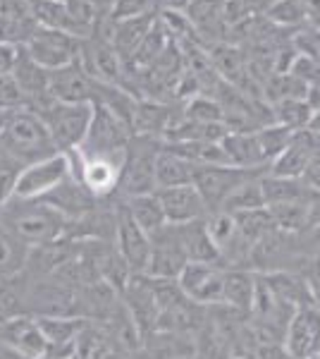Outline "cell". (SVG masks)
<instances>
[{
    "label": "cell",
    "instance_id": "30bf717a",
    "mask_svg": "<svg viewBox=\"0 0 320 359\" xmlns=\"http://www.w3.org/2000/svg\"><path fill=\"white\" fill-rule=\"evenodd\" d=\"M267 170H244V168L235 165H208V168H196L194 175V187L201 194L203 204L208 206V211H220L223 201L235 192L244 180L253 175H263Z\"/></svg>",
    "mask_w": 320,
    "mask_h": 359
},
{
    "label": "cell",
    "instance_id": "ffe728a7",
    "mask_svg": "<svg viewBox=\"0 0 320 359\" xmlns=\"http://www.w3.org/2000/svg\"><path fill=\"white\" fill-rule=\"evenodd\" d=\"M134 357L144 359H196L194 335L170 333V331H151L144 335L141 350Z\"/></svg>",
    "mask_w": 320,
    "mask_h": 359
},
{
    "label": "cell",
    "instance_id": "e575fe53",
    "mask_svg": "<svg viewBox=\"0 0 320 359\" xmlns=\"http://www.w3.org/2000/svg\"><path fill=\"white\" fill-rule=\"evenodd\" d=\"M311 106L306 98H284V101L272 103V123L289 127V130H306L311 123Z\"/></svg>",
    "mask_w": 320,
    "mask_h": 359
},
{
    "label": "cell",
    "instance_id": "7dc6e473",
    "mask_svg": "<svg viewBox=\"0 0 320 359\" xmlns=\"http://www.w3.org/2000/svg\"><path fill=\"white\" fill-rule=\"evenodd\" d=\"M306 262H308L306 278H308V280H313V283H320V254H318V257L306 259Z\"/></svg>",
    "mask_w": 320,
    "mask_h": 359
},
{
    "label": "cell",
    "instance_id": "74e56055",
    "mask_svg": "<svg viewBox=\"0 0 320 359\" xmlns=\"http://www.w3.org/2000/svg\"><path fill=\"white\" fill-rule=\"evenodd\" d=\"M265 17L275 27H296L306 22L299 0H272L265 8Z\"/></svg>",
    "mask_w": 320,
    "mask_h": 359
},
{
    "label": "cell",
    "instance_id": "7a4b0ae2",
    "mask_svg": "<svg viewBox=\"0 0 320 359\" xmlns=\"http://www.w3.org/2000/svg\"><path fill=\"white\" fill-rule=\"evenodd\" d=\"M0 223L13 233L17 240H22L27 247L48 245V242L65 240L67 218H62L55 208L43 204L41 199L25 201L10 199L0 208Z\"/></svg>",
    "mask_w": 320,
    "mask_h": 359
},
{
    "label": "cell",
    "instance_id": "db71d44e",
    "mask_svg": "<svg viewBox=\"0 0 320 359\" xmlns=\"http://www.w3.org/2000/svg\"><path fill=\"white\" fill-rule=\"evenodd\" d=\"M0 285H3V283H0Z\"/></svg>",
    "mask_w": 320,
    "mask_h": 359
},
{
    "label": "cell",
    "instance_id": "681fc988",
    "mask_svg": "<svg viewBox=\"0 0 320 359\" xmlns=\"http://www.w3.org/2000/svg\"><path fill=\"white\" fill-rule=\"evenodd\" d=\"M103 359H137L134 355H130V352H120V350H110Z\"/></svg>",
    "mask_w": 320,
    "mask_h": 359
},
{
    "label": "cell",
    "instance_id": "6da1fadb",
    "mask_svg": "<svg viewBox=\"0 0 320 359\" xmlns=\"http://www.w3.org/2000/svg\"><path fill=\"white\" fill-rule=\"evenodd\" d=\"M0 149L20 168L60 154L46 123L29 108L0 113Z\"/></svg>",
    "mask_w": 320,
    "mask_h": 359
},
{
    "label": "cell",
    "instance_id": "4fadbf2b",
    "mask_svg": "<svg viewBox=\"0 0 320 359\" xmlns=\"http://www.w3.org/2000/svg\"><path fill=\"white\" fill-rule=\"evenodd\" d=\"M115 249L130 264L132 273H146L151 259V237L134 223L125 201H118V230H115Z\"/></svg>",
    "mask_w": 320,
    "mask_h": 359
},
{
    "label": "cell",
    "instance_id": "52a82bcc",
    "mask_svg": "<svg viewBox=\"0 0 320 359\" xmlns=\"http://www.w3.org/2000/svg\"><path fill=\"white\" fill-rule=\"evenodd\" d=\"M69 175H72V165H69L67 154H55L43 161H36L32 165H25L17 172L13 199H41V196H46L50 189H55L60 182H65Z\"/></svg>",
    "mask_w": 320,
    "mask_h": 359
},
{
    "label": "cell",
    "instance_id": "ba28073f",
    "mask_svg": "<svg viewBox=\"0 0 320 359\" xmlns=\"http://www.w3.org/2000/svg\"><path fill=\"white\" fill-rule=\"evenodd\" d=\"M108 86L98 84L89 72L77 62L48 72V94L60 103H101Z\"/></svg>",
    "mask_w": 320,
    "mask_h": 359
},
{
    "label": "cell",
    "instance_id": "8d00e7d4",
    "mask_svg": "<svg viewBox=\"0 0 320 359\" xmlns=\"http://www.w3.org/2000/svg\"><path fill=\"white\" fill-rule=\"evenodd\" d=\"M182 118L194 120V123H223L225 125V111L218 98L211 96H191L182 111Z\"/></svg>",
    "mask_w": 320,
    "mask_h": 359
},
{
    "label": "cell",
    "instance_id": "8992f818",
    "mask_svg": "<svg viewBox=\"0 0 320 359\" xmlns=\"http://www.w3.org/2000/svg\"><path fill=\"white\" fill-rule=\"evenodd\" d=\"M22 48L27 50V55L34 62H39L41 67L50 72V69H60L79 60L81 39L57 32V29H46L36 25V29H34L32 36L27 39V43Z\"/></svg>",
    "mask_w": 320,
    "mask_h": 359
},
{
    "label": "cell",
    "instance_id": "1f68e13d",
    "mask_svg": "<svg viewBox=\"0 0 320 359\" xmlns=\"http://www.w3.org/2000/svg\"><path fill=\"white\" fill-rule=\"evenodd\" d=\"M110 350H113V347H110L106 331H103L98 323L86 321L84 326H81L77 340H74L69 359H103Z\"/></svg>",
    "mask_w": 320,
    "mask_h": 359
},
{
    "label": "cell",
    "instance_id": "816d5d0a",
    "mask_svg": "<svg viewBox=\"0 0 320 359\" xmlns=\"http://www.w3.org/2000/svg\"><path fill=\"white\" fill-rule=\"evenodd\" d=\"M232 359H256L253 355H246V357H232Z\"/></svg>",
    "mask_w": 320,
    "mask_h": 359
},
{
    "label": "cell",
    "instance_id": "4316f807",
    "mask_svg": "<svg viewBox=\"0 0 320 359\" xmlns=\"http://www.w3.org/2000/svg\"><path fill=\"white\" fill-rule=\"evenodd\" d=\"M256 294V271L251 269H225L223 304L249 314Z\"/></svg>",
    "mask_w": 320,
    "mask_h": 359
},
{
    "label": "cell",
    "instance_id": "7bdbcfd3",
    "mask_svg": "<svg viewBox=\"0 0 320 359\" xmlns=\"http://www.w3.org/2000/svg\"><path fill=\"white\" fill-rule=\"evenodd\" d=\"M253 357L256 359H294L292 352L287 350L284 343H265V345H258L253 350Z\"/></svg>",
    "mask_w": 320,
    "mask_h": 359
},
{
    "label": "cell",
    "instance_id": "f35d334b",
    "mask_svg": "<svg viewBox=\"0 0 320 359\" xmlns=\"http://www.w3.org/2000/svg\"><path fill=\"white\" fill-rule=\"evenodd\" d=\"M215 69L227 79V82H239L244 74V55L232 46H218L213 53Z\"/></svg>",
    "mask_w": 320,
    "mask_h": 359
},
{
    "label": "cell",
    "instance_id": "d590c367",
    "mask_svg": "<svg viewBox=\"0 0 320 359\" xmlns=\"http://www.w3.org/2000/svg\"><path fill=\"white\" fill-rule=\"evenodd\" d=\"M294 130L289 127H282L277 123H270V125H263L260 130H256V142H258V149L263 154V161L265 165H270L272 161L280 156L284 149H287L289 139H292Z\"/></svg>",
    "mask_w": 320,
    "mask_h": 359
},
{
    "label": "cell",
    "instance_id": "f1b7e54d",
    "mask_svg": "<svg viewBox=\"0 0 320 359\" xmlns=\"http://www.w3.org/2000/svg\"><path fill=\"white\" fill-rule=\"evenodd\" d=\"M29 247L0 223V283H10L22 276L27 266Z\"/></svg>",
    "mask_w": 320,
    "mask_h": 359
},
{
    "label": "cell",
    "instance_id": "836d02e7",
    "mask_svg": "<svg viewBox=\"0 0 320 359\" xmlns=\"http://www.w3.org/2000/svg\"><path fill=\"white\" fill-rule=\"evenodd\" d=\"M263 206H265V199H263V189H260V175H253V177L244 180L239 187L227 196L223 201V206H220V211L242 213V211H253V208H263Z\"/></svg>",
    "mask_w": 320,
    "mask_h": 359
},
{
    "label": "cell",
    "instance_id": "277c9868",
    "mask_svg": "<svg viewBox=\"0 0 320 359\" xmlns=\"http://www.w3.org/2000/svg\"><path fill=\"white\" fill-rule=\"evenodd\" d=\"M134 137L132 125L106 103H96L89 132L77 149L81 158H118Z\"/></svg>",
    "mask_w": 320,
    "mask_h": 359
},
{
    "label": "cell",
    "instance_id": "f546056e",
    "mask_svg": "<svg viewBox=\"0 0 320 359\" xmlns=\"http://www.w3.org/2000/svg\"><path fill=\"white\" fill-rule=\"evenodd\" d=\"M130 211V216L134 218V223L144 230L146 235H153L155 230H160L165 225V213H162L158 194H139L130 196V199H122Z\"/></svg>",
    "mask_w": 320,
    "mask_h": 359
},
{
    "label": "cell",
    "instance_id": "7c38bea8",
    "mask_svg": "<svg viewBox=\"0 0 320 359\" xmlns=\"http://www.w3.org/2000/svg\"><path fill=\"white\" fill-rule=\"evenodd\" d=\"M182 292L194 304L213 306L223 302V285H225V269L213 264H196L189 262L182 276L177 278Z\"/></svg>",
    "mask_w": 320,
    "mask_h": 359
},
{
    "label": "cell",
    "instance_id": "9c48e42d",
    "mask_svg": "<svg viewBox=\"0 0 320 359\" xmlns=\"http://www.w3.org/2000/svg\"><path fill=\"white\" fill-rule=\"evenodd\" d=\"M151 237V259H148V278H162V280H177L187 269L189 259L184 254L182 240H179L177 225L165 223Z\"/></svg>",
    "mask_w": 320,
    "mask_h": 359
},
{
    "label": "cell",
    "instance_id": "ab89813d",
    "mask_svg": "<svg viewBox=\"0 0 320 359\" xmlns=\"http://www.w3.org/2000/svg\"><path fill=\"white\" fill-rule=\"evenodd\" d=\"M155 8H158V0H115L113 8H110V20H134V17L151 15Z\"/></svg>",
    "mask_w": 320,
    "mask_h": 359
},
{
    "label": "cell",
    "instance_id": "8fae6325",
    "mask_svg": "<svg viewBox=\"0 0 320 359\" xmlns=\"http://www.w3.org/2000/svg\"><path fill=\"white\" fill-rule=\"evenodd\" d=\"M79 65L103 86H122L125 79V60L113 43L101 36H89L81 41Z\"/></svg>",
    "mask_w": 320,
    "mask_h": 359
},
{
    "label": "cell",
    "instance_id": "d4e9b609",
    "mask_svg": "<svg viewBox=\"0 0 320 359\" xmlns=\"http://www.w3.org/2000/svg\"><path fill=\"white\" fill-rule=\"evenodd\" d=\"M223 149L230 158V165L244 168V170H267L258 142H256V132H227Z\"/></svg>",
    "mask_w": 320,
    "mask_h": 359
},
{
    "label": "cell",
    "instance_id": "603a6c76",
    "mask_svg": "<svg viewBox=\"0 0 320 359\" xmlns=\"http://www.w3.org/2000/svg\"><path fill=\"white\" fill-rule=\"evenodd\" d=\"M43 333L46 343H48V350L53 352H60L69 359L72 355V347H74V340L84 326V318H77V316H34Z\"/></svg>",
    "mask_w": 320,
    "mask_h": 359
},
{
    "label": "cell",
    "instance_id": "44dd1931",
    "mask_svg": "<svg viewBox=\"0 0 320 359\" xmlns=\"http://www.w3.org/2000/svg\"><path fill=\"white\" fill-rule=\"evenodd\" d=\"M263 278L270 285V290L275 292V297L282 304L292 306V309H301V306L316 304L311 292V283L306 276H301L299 271H267Z\"/></svg>",
    "mask_w": 320,
    "mask_h": 359
},
{
    "label": "cell",
    "instance_id": "3957f363",
    "mask_svg": "<svg viewBox=\"0 0 320 359\" xmlns=\"http://www.w3.org/2000/svg\"><path fill=\"white\" fill-rule=\"evenodd\" d=\"M162 147L160 139L134 135L125 149L122 158L118 189L120 199H130L139 194H153L155 192V156Z\"/></svg>",
    "mask_w": 320,
    "mask_h": 359
},
{
    "label": "cell",
    "instance_id": "60d3db41",
    "mask_svg": "<svg viewBox=\"0 0 320 359\" xmlns=\"http://www.w3.org/2000/svg\"><path fill=\"white\" fill-rule=\"evenodd\" d=\"M27 108V98L22 94L17 79L10 74H0V113H13Z\"/></svg>",
    "mask_w": 320,
    "mask_h": 359
},
{
    "label": "cell",
    "instance_id": "c3c4849f",
    "mask_svg": "<svg viewBox=\"0 0 320 359\" xmlns=\"http://www.w3.org/2000/svg\"><path fill=\"white\" fill-rule=\"evenodd\" d=\"M306 130H311L313 135H318V137H320V111H316V113L311 115V123H308Z\"/></svg>",
    "mask_w": 320,
    "mask_h": 359
},
{
    "label": "cell",
    "instance_id": "f907efd6",
    "mask_svg": "<svg viewBox=\"0 0 320 359\" xmlns=\"http://www.w3.org/2000/svg\"><path fill=\"white\" fill-rule=\"evenodd\" d=\"M34 359H67V357H65V355H60V352L48 350V352H43V355H39V357H34Z\"/></svg>",
    "mask_w": 320,
    "mask_h": 359
},
{
    "label": "cell",
    "instance_id": "ac0fdd59",
    "mask_svg": "<svg viewBox=\"0 0 320 359\" xmlns=\"http://www.w3.org/2000/svg\"><path fill=\"white\" fill-rule=\"evenodd\" d=\"M158 199L165 213V221L172 225H184L191 221H201L208 218V206L203 204L201 194L196 192L194 184H182V187L158 189Z\"/></svg>",
    "mask_w": 320,
    "mask_h": 359
},
{
    "label": "cell",
    "instance_id": "4dcf8cb0",
    "mask_svg": "<svg viewBox=\"0 0 320 359\" xmlns=\"http://www.w3.org/2000/svg\"><path fill=\"white\" fill-rule=\"evenodd\" d=\"M277 230L287 235H301L311 228V201H294V204L267 206Z\"/></svg>",
    "mask_w": 320,
    "mask_h": 359
},
{
    "label": "cell",
    "instance_id": "b9f144b4",
    "mask_svg": "<svg viewBox=\"0 0 320 359\" xmlns=\"http://www.w3.org/2000/svg\"><path fill=\"white\" fill-rule=\"evenodd\" d=\"M294 242H296V252H299L301 257H306V259L318 257L320 254V223L311 225V228L304 230L301 235H296Z\"/></svg>",
    "mask_w": 320,
    "mask_h": 359
},
{
    "label": "cell",
    "instance_id": "bcb514c9",
    "mask_svg": "<svg viewBox=\"0 0 320 359\" xmlns=\"http://www.w3.org/2000/svg\"><path fill=\"white\" fill-rule=\"evenodd\" d=\"M299 5L301 13H304V20L320 27V0H299Z\"/></svg>",
    "mask_w": 320,
    "mask_h": 359
},
{
    "label": "cell",
    "instance_id": "f5cc1de1",
    "mask_svg": "<svg viewBox=\"0 0 320 359\" xmlns=\"http://www.w3.org/2000/svg\"><path fill=\"white\" fill-rule=\"evenodd\" d=\"M3 156H5V154H3V149H0V161H3Z\"/></svg>",
    "mask_w": 320,
    "mask_h": 359
},
{
    "label": "cell",
    "instance_id": "9a60e30c",
    "mask_svg": "<svg viewBox=\"0 0 320 359\" xmlns=\"http://www.w3.org/2000/svg\"><path fill=\"white\" fill-rule=\"evenodd\" d=\"M122 302H125L127 311L132 314L134 323L139 326V331L148 335L155 331L160 316V306L153 292V280L146 273H134L132 280L127 283V287L120 292Z\"/></svg>",
    "mask_w": 320,
    "mask_h": 359
},
{
    "label": "cell",
    "instance_id": "5bb4252c",
    "mask_svg": "<svg viewBox=\"0 0 320 359\" xmlns=\"http://www.w3.org/2000/svg\"><path fill=\"white\" fill-rule=\"evenodd\" d=\"M284 345L294 359H320V309L308 304L294 311L284 333Z\"/></svg>",
    "mask_w": 320,
    "mask_h": 359
},
{
    "label": "cell",
    "instance_id": "f6af8a7d",
    "mask_svg": "<svg viewBox=\"0 0 320 359\" xmlns=\"http://www.w3.org/2000/svg\"><path fill=\"white\" fill-rule=\"evenodd\" d=\"M17 55H20V46L0 41V74H10L15 69Z\"/></svg>",
    "mask_w": 320,
    "mask_h": 359
},
{
    "label": "cell",
    "instance_id": "ee69618b",
    "mask_svg": "<svg viewBox=\"0 0 320 359\" xmlns=\"http://www.w3.org/2000/svg\"><path fill=\"white\" fill-rule=\"evenodd\" d=\"M301 182H304L311 192H320V149L311 158V163L306 165L304 175H301Z\"/></svg>",
    "mask_w": 320,
    "mask_h": 359
},
{
    "label": "cell",
    "instance_id": "d6a6232c",
    "mask_svg": "<svg viewBox=\"0 0 320 359\" xmlns=\"http://www.w3.org/2000/svg\"><path fill=\"white\" fill-rule=\"evenodd\" d=\"M232 216H235V223H237V230H239L242 240H246L251 247L258 240H263L265 235H270V233H275V230H277V225H275V221H272L267 206L253 208V211L232 213Z\"/></svg>",
    "mask_w": 320,
    "mask_h": 359
},
{
    "label": "cell",
    "instance_id": "484cf974",
    "mask_svg": "<svg viewBox=\"0 0 320 359\" xmlns=\"http://www.w3.org/2000/svg\"><path fill=\"white\" fill-rule=\"evenodd\" d=\"M196 165L189 163L182 156L167 151L160 147L158 156H155V192L158 189L182 187V184H194Z\"/></svg>",
    "mask_w": 320,
    "mask_h": 359
},
{
    "label": "cell",
    "instance_id": "7402d4cb",
    "mask_svg": "<svg viewBox=\"0 0 320 359\" xmlns=\"http://www.w3.org/2000/svg\"><path fill=\"white\" fill-rule=\"evenodd\" d=\"M179 230V240H182L184 254H187L189 262L196 264H213V266H223V257H220V249L215 247L211 233H208L206 218L201 221H191L184 225H177Z\"/></svg>",
    "mask_w": 320,
    "mask_h": 359
},
{
    "label": "cell",
    "instance_id": "2e32d148",
    "mask_svg": "<svg viewBox=\"0 0 320 359\" xmlns=\"http://www.w3.org/2000/svg\"><path fill=\"white\" fill-rule=\"evenodd\" d=\"M320 149V137L313 135L311 130H296L292 139H289L287 149L267 165V172L277 177H294L301 180L306 165Z\"/></svg>",
    "mask_w": 320,
    "mask_h": 359
},
{
    "label": "cell",
    "instance_id": "5b68a950",
    "mask_svg": "<svg viewBox=\"0 0 320 359\" xmlns=\"http://www.w3.org/2000/svg\"><path fill=\"white\" fill-rule=\"evenodd\" d=\"M36 115L48 127L57 151L69 154L77 151L84 142L91 118H94V106H89V103H60L53 98L48 106L36 111Z\"/></svg>",
    "mask_w": 320,
    "mask_h": 359
},
{
    "label": "cell",
    "instance_id": "e0dca14e",
    "mask_svg": "<svg viewBox=\"0 0 320 359\" xmlns=\"http://www.w3.org/2000/svg\"><path fill=\"white\" fill-rule=\"evenodd\" d=\"M41 201L48 204L50 208H55V211L60 213L62 218H67V221H77V218L94 211L101 199H96V196L84 187L81 180L69 175L65 182H60L46 196H41Z\"/></svg>",
    "mask_w": 320,
    "mask_h": 359
},
{
    "label": "cell",
    "instance_id": "d6986e66",
    "mask_svg": "<svg viewBox=\"0 0 320 359\" xmlns=\"http://www.w3.org/2000/svg\"><path fill=\"white\" fill-rule=\"evenodd\" d=\"M0 343L15 347L27 359H34L43 355V352H48V343H46L43 333H41L36 318L29 314L0 321Z\"/></svg>",
    "mask_w": 320,
    "mask_h": 359
},
{
    "label": "cell",
    "instance_id": "cb8c5ba5",
    "mask_svg": "<svg viewBox=\"0 0 320 359\" xmlns=\"http://www.w3.org/2000/svg\"><path fill=\"white\" fill-rule=\"evenodd\" d=\"M174 115L167 106H162L158 101H134L132 111V132L141 137H153L160 139L167 132V127L172 125Z\"/></svg>",
    "mask_w": 320,
    "mask_h": 359
},
{
    "label": "cell",
    "instance_id": "83f0119b",
    "mask_svg": "<svg viewBox=\"0 0 320 359\" xmlns=\"http://www.w3.org/2000/svg\"><path fill=\"white\" fill-rule=\"evenodd\" d=\"M260 189H263L265 206L275 204H294V201H311L313 192L301 180L294 177H277V175H260Z\"/></svg>",
    "mask_w": 320,
    "mask_h": 359
}]
</instances>
